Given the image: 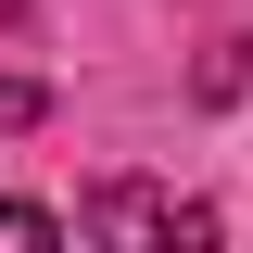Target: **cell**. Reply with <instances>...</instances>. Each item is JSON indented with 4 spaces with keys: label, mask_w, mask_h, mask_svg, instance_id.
Segmentation results:
<instances>
[{
    "label": "cell",
    "mask_w": 253,
    "mask_h": 253,
    "mask_svg": "<svg viewBox=\"0 0 253 253\" xmlns=\"http://www.w3.org/2000/svg\"><path fill=\"white\" fill-rule=\"evenodd\" d=\"M0 241H63V215L51 203H0Z\"/></svg>",
    "instance_id": "2"
},
{
    "label": "cell",
    "mask_w": 253,
    "mask_h": 253,
    "mask_svg": "<svg viewBox=\"0 0 253 253\" xmlns=\"http://www.w3.org/2000/svg\"><path fill=\"white\" fill-rule=\"evenodd\" d=\"M89 241H215V215H203V203H177V190H139V177H114V190H89Z\"/></svg>",
    "instance_id": "1"
}]
</instances>
